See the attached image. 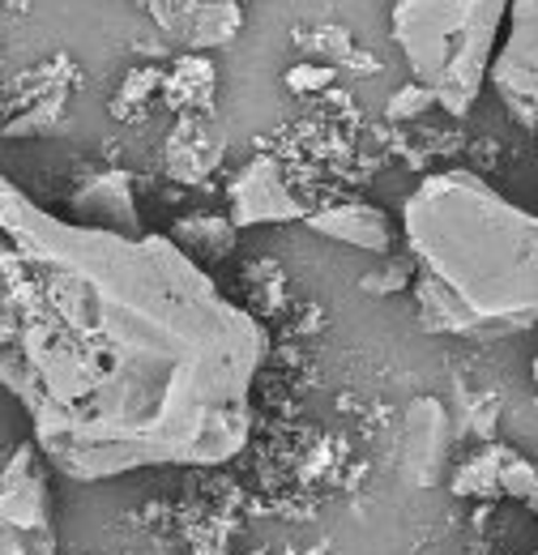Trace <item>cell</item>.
<instances>
[{"mask_svg": "<svg viewBox=\"0 0 538 555\" xmlns=\"http://www.w3.org/2000/svg\"><path fill=\"white\" fill-rule=\"evenodd\" d=\"M0 376L73 483L227 466L253 440L266 325L171 235H120L0 180Z\"/></svg>", "mask_w": 538, "mask_h": 555, "instance_id": "1", "label": "cell"}, {"mask_svg": "<svg viewBox=\"0 0 538 555\" xmlns=\"http://www.w3.org/2000/svg\"><path fill=\"white\" fill-rule=\"evenodd\" d=\"M414 312L432 334L500 343L538 330V214L466 167L427 176L402 206Z\"/></svg>", "mask_w": 538, "mask_h": 555, "instance_id": "2", "label": "cell"}, {"mask_svg": "<svg viewBox=\"0 0 538 555\" xmlns=\"http://www.w3.org/2000/svg\"><path fill=\"white\" fill-rule=\"evenodd\" d=\"M513 0H394L389 30L410 81L436 94L449 116H471L504 43Z\"/></svg>", "mask_w": 538, "mask_h": 555, "instance_id": "3", "label": "cell"}, {"mask_svg": "<svg viewBox=\"0 0 538 555\" xmlns=\"http://www.w3.org/2000/svg\"><path fill=\"white\" fill-rule=\"evenodd\" d=\"M0 555H61L52 462L35 440H22L4 457L0 475Z\"/></svg>", "mask_w": 538, "mask_h": 555, "instance_id": "4", "label": "cell"}, {"mask_svg": "<svg viewBox=\"0 0 538 555\" xmlns=\"http://www.w3.org/2000/svg\"><path fill=\"white\" fill-rule=\"evenodd\" d=\"M487 86L500 94L504 112L538 138V0H513L504 43L491 61Z\"/></svg>", "mask_w": 538, "mask_h": 555, "instance_id": "5", "label": "cell"}, {"mask_svg": "<svg viewBox=\"0 0 538 555\" xmlns=\"http://www.w3.org/2000/svg\"><path fill=\"white\" fill-rule=\"evenodd\" d=\"M453 415L440 398H414L402 423V466L414 487H436L449 475Z\"/></svg>", "mask_w": 538, "mask_h": 555, "instance_id": "6", "label": "cell"}, {"mask_svg": "<svg viewBox=\"0 0 538 555\" xmlns=\"http://www.w3.org/2000/svg\"><path fill=\"white\" fill-rule=\"evenodd\" d=\"M227 218L235 227H266V222H295L308 218L304 206L291 197L282 167L273 158H253L240 167V176L227 184Z\"/></svg>", "mask_w": 538, "mask_h": 555, "instance_id": "7", "label": "cell"}, {"mask_svg": "<svg viewBox=\"0 0 538 555\" xmlns=\"http://www.w3.org/2000/svg\"><path fill=\"white\" fill-rule=\"evenodd\" d=\"M304 222H308L317 235H325V240H334V244H346V248L381 253V257L394 253V222H389V214L368 206V202L317 209V214H308Z\"/></svg>", "mask_w": 538, "mask_h": 555, "instance_id": "8", "label": "cell"}, {"mask_svg": "<svg viewBox=\"0 0 538 555\" xmlns=\"http://www.w3.org/2000/svg\"><path fill=\"white\" fill-rule=\"evenodd\" d=\"M68 206L81 209L86 227H103V231H120V235H141L137 231V209H133V184L125 171H99L86 176L81 189L68 197Z\"/></svg>", "mask_w": 538, "mask_h": 555, "instance_id": "9", "label": "cell"}, {"mask_svg": "<svg viewBox=\"0 0 538 555\" xmlns=\"http://www.w3.org/2000/svg\"><path fill=\"white\" fill-rule=\"evenodd\" d=\"M509 444H483L474 449L471 457L449 475V491L453 495H466V500H496L504 495L500 491V475H504V462H509Z\"/></svg>", "mask_w": 538, "mask_h": 555, "instance_id": "10", "label": "cell"}, {"mask_svg": "<svg viewBox=\"0 0 538 555\" xmlns=\"http://www.w3.org/2000/svg\"><path fill=\"white\" fill-rule=\"evenodd\" d=\"M171 240L193 257V261H202L205 257H227L231 248H235V222L231 218H184V222H176L171 227Z\"/></svg>", "mask_w": 538, "mask_h": 555, "instance_id": "11", "label": "cell"}, {"mask_svg": "<svg viewBox=\"0 0 538 555\" xmlns=\"http://www.w3.org/2000/svg\"><path fill=\"white\" fill-rule=\"evenodd\" d=\"M500 491H504V495H513V500H522V504L538 491V466L530 462V457H522L517 449H513V453H509V462H504Z\"/></svg>", "mask_w": 538, "mask_h": 555, "instance_id": "12", "label": "cell"}, {"mask_svg": "<svg viewBox=\"0 0 538 555\" xmlns=\"http://www.w3.org/2000/svg\"><path fill=\"white\" fill-rule=\"evenodd\" d=\"M414 274H419V266H414V257L410 253H402V257H394L389 261V270H381V274H372L363 286L368 291H402V286H414Z\"/></svg>", "mask_w": 538, "mask_h": 555, "instance_id": "13", "label": "cell"}, {"mask_svg": "<svg viewBox=\"0 0 538 555\" xmlns=\"http://www.w3.org/2000/svg\"><path fill=\"white\" fill-rule=\"evenodd\" d=\"M423 107H436V94H432L427 86H419V81H406L402 90L389 99V116H394V120H410V116H419Z\"/></svg>", "mask_w": 538, "mask_h": 555, "instance_id": "14", "label": "cell"}, {"mask_svg": "<svg viewBox=\"0 0 538 555\" xmlns=\"http://www.w3.org/2000/svg\"><path fill=\"white\" fill-rule=\"evenodd\" d=\"M530 389H535V402H538V354L530 359Z\"/></svg>", "mask_w": 538, "mask_h": 555, "instance_id": "15", "label": "cell"}, {"mask_svg": "<svg viewBox=\"0 0 538 555\" xmlns=\"http://www.w3.org/2000/svg\"><path fill=\"white\" fill-rule=\"evenodd\" d=\"M526 508H530V513H535V517H538V491H535V495H530V500H526Z\"/></svg>", "mask_w": 538, "mask_h": 555, "instance_id": "16", "label": "cell"}, {"mask_svg": "<svg viewBox=\"0 0 538 555\" xmlns=\"http://www.w3.org/2000/svg\"><path fill=\"white\" fill-rule=\"evenodd\" d=\"M526 555H538V552H526Z\"/></svg>", "mask_w": 538, "mask_h": 555, "instance_id": "17", "label": "cell"}, {"mask_svg": "<svg viewBox=\"0 0 538 555\" xmlns=\"http://www.w3.org/2000/svg\"><path fill=\"white\" fill-rule=\"evenodd\" d=\"M235 4H240V0H235Z\"/></svg>", "mask_w": 538, "mask_h": 555, "instance_id": "18", "label": "cell"}]
</instances>
